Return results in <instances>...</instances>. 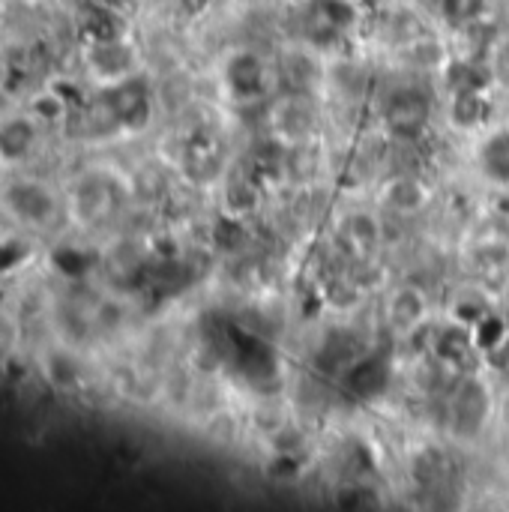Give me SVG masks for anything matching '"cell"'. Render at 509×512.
<instances>
[{"instance_id": "1", "label": "cell", "mask_w": 509, "mask_h": 512, "mask_svg": "<svg viewBox=\"0 0 509 512\" xmlns=\"http://www.w3.org/2000/svg\"><path fill=\"white\" fill-rule=\"evenodd\" d=\"M432 120V99L420 87H399L384 102V126L399 141H417Z\"/></svg>"}, {"instance_id": "2", "label": "cell", "mask_w": 509, "mask_h": 512, "mask_svg": "<svg viewBox=\"0 0 509 512\" xmlns=\"http://www.w3.org/2000/svg\"><path fill=\"white\" fill-rule=\"evenodd\" d=\"M489 411H492V396L480 378H465L456 384V393L450 402V426L456 435L462 438L477 435L486 426Z\"/></svg>"}, {"instance_id": "3", "label": "cell", "mask_w": 509, "mask_h": 512, "mask_svg": "<svg viewBox=\"0 0 509 512\" xmlns=\"http://www.w3.org/2000/svg\"><path fill=\"white\" fill-rule=\"evenodd\" d=\"M357 21V9L348 0H312L303 15V30L312 42L330 45Z\"/></svg>"}, {"instance_id": "4", "label": "cell", "mask_w": 509, "mask_h": 512, "mask_svg": "<svg viewBox=\"0 0 509 512\" xmlns=\"http://www.w3.org/2000/svg\"><path fill=\"white\" fill-rule=\"evenodd\" d=\"M225 81L237 99H258L267 93V63L255 51H237L225 63Z\"/></svg>"}, {"instance_id": "5", "label": "cell", "mask_w": 509, "mask_h": 512, "mask_svg": "<svg viewBox=\"0 0 509 512\" xmlns=\"http://www.w3.org/2000/svg\"><path fill=\"white\" fill-rule=\"evenodd\" d=\"M105 105L111 111V117L120 123V126H141L147 117H150V99L144 93L141 84H135L132 78H123L117 84H111V90L105 93Z\"/></svg>"}, {"instance_id": "6", "label": "cell", "mask_w": 509, "mask_h": 512, "mask_svg": "<svg viewBox=\"0 0 509 512\" xmlns=\"http://www.w3.org/2000/svg\"><path fill=\"white\" fill-rule=\"evenodd\" d=\"M87 63H90V69L99 78L117 84V81L129 78V72H132V51L123 42V36H117V39H99V42H90Z\"/></svg>"}, {"instance_id": "7", "label": "cell", "mask_w": 509, "mask_h": 512, "mask_svg": "<svg viewBox=\"0 0 509 512\" xmlns=\"http://www.w3.org/2000/svg\"><path fill=\"white\" fill-rule=\"evenodd\" d=\"M39 126L33 117H3L0 120V165H18L36 147Z\"/></svg>"}, {"instance_id": "8", "label": "cell", "mask_w": 509, "mask_h": 512, "mask_svg": "<svg viewBox=\"0 0 509 512\" xmlns=\"http://www.w3.org/2000/svg\"><path fill=\"white\" fill-rule=\"evenodd\" d=\"M6 204L12 216H18L24 225H42L45 219H51L54 210L51 195L36 183H12L6 192Z\"/></svg>"}, {"instance_id": "9", "label": "cell", "mask_w": 509, "mask_h": 512, "mask_svg": "<svg viewBox=\"0 0 509 512\" xmlns=\"http://www.w3.org/2000/svg\"><path fill=\"white\" fill-rule=\"evenodd\" d=\"M480 165L483 171L501 183V186H509V132H495L483 141L480 147Z\"/></svg>"}, {"instance_id": "10", "label": "cell", "mask_w": 509, "mask_h": 512, "mask_svg": "<svg viewBox=\"0 0 509 512\" xmlns=\"http://www.w3.org/2000/svg\"><path fill=\"white\" fill-rule=\"evenodd\" d=\"M489 117V99L483 90L453 93V123L462 129H474Z\"/></svg>"}, {"instance_id": "11", "label": "cell", "mask_w": 509, "mask_h": 512, "mask_svg": "<svg viewBox=\"0 0 509 512\" xmlns=\"http://www.w3.org/2000/svg\"><path fill=\"white\" fill-rule=\"evenodd\" d=\"M423 309H426L423 294L417 288H402L390 300V321L402 330H411L423 318Z\"/></svg>"}, {"instance_id": "12", "label": "cell", "mask_w": 509, "mask_h": 512, "mask_svg": "<svg viewBox=\"0 0 509 512\" xmlns=\"http://www.w3.org/2000/svg\"><path fill=\"white\" fill-rule=\"evenodd\" d=\"M471 348H474V339L465 333V330H444L438 339H435V354L438 360L450 363V366H459L462 360L471 357Z\"/></svg>"}, {"instance_id": "13", "label": "cell", "mask_w": 509, "mask_h": 512, "mask_svg": "<svg viewBox=\"0 0 509 512\" xmlns=\"http://www.w3.org/2000/svg\"><path fill=\"white\" fill-rule=\"evenodd\" d=\"M351 390L354 393H360V396H375V393H381L384 390V384H387V369H384V363H378V360H363V363H357V369L351 372Z\"/></svg>"}, {"instance_id": "14", "label": "cell", "mask_w": 509, "mask_h": 512, "mask_svg": "<svg viewBox=\"0 0 509 512\" xmlns=\"http://www.w3.org/2000/svg\"><path fill=\"white\" fill-rule=\"evenodd\" d=\"M447 81L453 87V93H465V90H486L489 84V72L480 66V63H453L450 72H447Z\"/></svg>"}, {"instance_id": "15", "label": "cell", "mask_w": 509, "mask_h": 512, "mask_svg": "<svg viewBox=\"0 0 509 512\" xmlns=\"http://www.w3.org/2000/svg\"><path fill=\"white\" fill-rule=\"evenodd\" d=\"M486 12V0H441V15L453 27H468Z\"/></svg>"}, {"instance_id": "16", "label": "cell", "mask_w": 509, "mask_h": 512, "mask_svg": "<svg viewBox=\"0 0 509 512\" xmlns=\"http://www.w3.org/2000/svg\"><path fill=\"white\" fill-rule=\"evenodd\" d=\"M492 357H495V366H498V369H501V372L509 378V336L501 342V345H498V348H495V351H492Z\"/></svg>"}]
</instances>
